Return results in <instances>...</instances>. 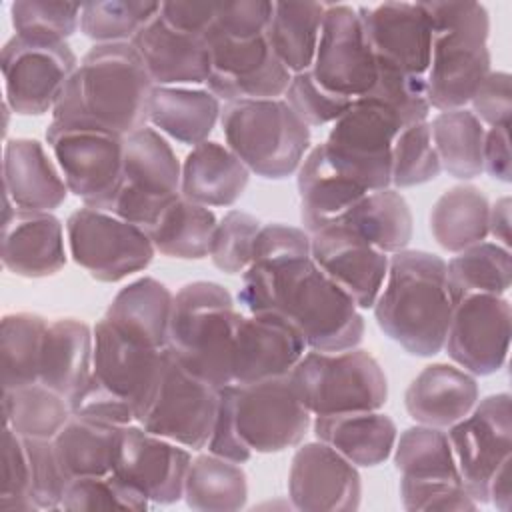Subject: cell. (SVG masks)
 I'll return each instance as SVG.
<instances>
[{
	"instance_id": "6da1fadb",
	"label": "cell",
	"mask_w": 512,
	"mask_h": 512,
	"mask_svg": "<svg viewBox=\"0 0 512 512\" xmlns=\"http://www.w3.org/2000/svg\"><path fill=\"white\" fill-rule=\"evenodd\" d=\"M238 300L248 314L274 312L288 320L310 350H350L364 336L358 306L316 266L304 228L280 222L260 228Z\"/></svg>"
},
{
	"instance_id": "7a4b0ae2",
	"label": "cell",
	"mask_w": 512,
	"mask_h": 512,
	"mask_svg": "<svg viewBox=\"0 0 512 512\" xmlns=\"http://www.w3.org/2000/svg\"><path fill=\"white\" fill-rule=\"evenodd\" d=\"M154 82L130 42L94 44L52 110V122L84 124L128 136L148 122Z\"/></svg>"
},
{
	"instance_id": "3957f363",
	"label": "cell",
	"mask_w": 512,
	"mask_h": 512,
	"mask_svg": "<svg viewBox=\"0 0 512 512\" xmlns=\"http://www.w3.org/2000/svg\"><path fill=\"white\" fill-rule=\"evenodd\" d=\"M452 308L446 262L440 256L400 250L388 260L374 316L380 330L408 354L428 358L444 348Z\"/></svg>"
},
{
	"instance_id": "277c9868",
	"label": "cell",
	"mask_w": 512,
	"mask_h": 512,
	"mask_svg": "<svg viewBox=\"0 0 512 512\" xmlns=\"http://www.w3.org/2000/svg\"><path fill=\"white\" fill-rule=\"evenodd\" d=\"M432 26V58L426 72L430 108H464L492 72L490 16L478 2H420Z\"/></svg>"
},
{
	"instance_id": "5b68a950",
	"label": "cell",
	"mask_w": 512,
	"mask_h": 512,
	"mask_svg": "<svg viewBox=\"0 0 512 512\" xmlns=\"http://www.w3.org/2000/svg\"><path fill=\"white\" fill-rule=\"evenodd\" d=\"M240 318L224 286L208 280L184 284L174 296L166 348L194 376L216 388L228 386Z\"/></svg>"
},
{
	"instance_id": "8992f818",
	"label": "cell",
	"mask_w": 512,
	"mask_h": 512,
	"mask_svg": "<svg viewBox=\"0 0 512 512\" xmlns=\"http://www.w3.org/2000/svg\"><path fill=\"white\" fill-rule=\"evenodd\" d=\"M220 124L228 148L250 172L268 180L298 172L310 148V128L282 98L226 102Z\"/></svg>"
},
{
	"instance_id": "52a82bcc",
	"label": "cell",
	"mask_w": 512,
	"mask_h": 512,
	"mask_svg": "<svg viewBox=\"0 0 512 512\" xmlns=\"http://www.w3.org/2000/svg\"><path fill=\"white\" fill-rule=\"evenodd\" d=\"M290 378L314 416L380 410L388 398L386 374L366 350H312L292 368Z\"/></svg>"
},
{
	"instance_id": "ba28073f",
	"label": "cell",
	"mask_w": 512,
	"mask_h": 512,
	"mask_svg": "<svg viewBox=\"0 0 512 512\" xmlns=\"http://www.w3.org/2000/svg\"><path fill=\"white\" fill-rule=\"evenodd\" d=\"M238 442L258 454H274L298 446L310 428L304 406L290 374L252 384L218 388Z\"/></svg>"
},
{
	"instance_id": "9c48e42d",
	"label": "cell",
	"mask_w": 512,
	"mask_h": 512,
	"mask_svg": "<svg viewBox=\"0 0 512 512\" xmlns=\"http://www.w3.org/2000/svg\"><path fill=\"white\" fill-rule=\"evenodd\" d=\"M182 164L166 138L148 126L124 136L120 184L104 212L150 230L182 196Z\"/></svg>"
},
{
	"instance_id": "30bf717a",
	"label": "cell",
	"mask_w": 512,
	"mask_h": 512,
	"mask_svg": "<svg viewBox=\"0 0 512 512\" xmlns=\"http://www.w3.org/2000/svg\"><path fill=\"white\" fill-rule=\"evenodd\" d=\"M400 118L372 98H356L332 124L324 146L328 160L368 192L390 188L392 146Z\"/></svg>"
},
{
	"instance_id": "8fae6325",
	"label": "cell",
	"mask_w": 512,
	"mask_h": 512,
	"mask_svg": "<svg viewBox=\"0 0 512 512\" xmlns=\"http://www.w3.org/2000/svg\"><path fill=\"white\" fill-rule=\"evenodd\" d=\"M46 142L68 190L84 206L106 210L122 178L124 136L98 126L50 122Z\"/></svg>"
},
{
	"instance_id": "7c38bea8",
	"label": "cell",
	"mask_w": 512,
	"mask_h": 512,
	"mask_svg": "<svg viewBox=\"0 0 512 512\" xmlns=\"http://www.w3.org/2000/svg\"><path fill=\"white\" fill-rule=\"evenodd\" d=\"M72 260L98 282H120L150 266L154 244L146 230L90 206L66 220Z\"/></svg>"
},
{
	"instance_id": "4fadbf2b",
	"label": "cell",
	"mask_w": 512,
	"mask_h": 512,
	"mask_svg": "<svg viewBox=\"0 0 512 512\" xmlns=\"http://www.w3.org/2000/svg\"><path fill=\"white\" fill-rule=\"evenodd\" d=\"M6 104L14 114L40 116L54 110L78 58L68 42H46L12 36L2 46Z\"/></svg>"
},
{
	"instance_id": "5bb4252c",
	"label": "cell",
	"mask_w": 512,
	"mask_h": 512,
	"mask_svg": "<svg viewBox=\"0 0 512 512\" xmlns=\"http://www.w3.org/2000/svg\"><path fill=\"white\" fill-rule=\"evenodd\" d=\"M216 408L218 388L188 372L168 350L158 388L136 424L184 448L202 450L210 440Z\"/></svg>"
},
{
	"instance_id": "9a60e30c",
	"label": "cell",
	"mask_w": 512,
	"mask_h": 512,
	"mask_svg": "<svg viewBox=\"0 0 512 512\" xmlns=\"http://www.w3.org/2000/svg\"><path fill=\"white\" fill-rule=\"evenodd\" d=\"M448 440L462 484L474 502L488 504V486L496 470L512 458V408L510 394H490L456 424Z\"/></svg>"
},
{
	"instance_id": "2e32d148",
	"label": "cell",
	"mask_w": 512,
	"mask_h": 512,
	"mask_svg": "<svg viewBox=\"0 0 512 512\" xmlns=\"http://www.w3.org/2000/svg\"><path fill=\"white\" fill-rule=\"evenodd\" d=\"M210 52L208 90L224 102L284 96L292 72L278 60L266 34L250 40L228 38L214 28L206 34Z\"/></svg>"
},
{
	"instance_id": "e0dca14e",
	"label": "cell",
	"mask_w": 512,
	"mask_h": 512,
	"mask_svg": "<svg viewBox=\"0 0 512 512\" xmlns=\"http://www.w3.org/2000/svg\"><path fill=\"white\" fill-rule=\"evenodd\" d=\"M310 72L324 90L348 100L362 98L374 86L378 62L356 8L326 4Z\"/></svg>"
},
{
	"instance_id": "ac0fdd59",
	"label": "cell",
	"mask_w": 512,
	"mask_h": 512,
	"mask_svg": "<svg viewBox=\"0 0 512 512\" xmlns=\"http://www.w3.org/2000/svg\"><path fill=\"white\" fill-rule=\"evenodd\" d=\"M190 462L192 456L184 446L160 438L140 424L118 428L112 474L140 492L148 502H178L184 496Z\"/></svg>"
},
{
	"instance_id": "d6986e66",
	"label": "cell",
	"mask_w": 512,
	"mask_h": 512,
	"mask_svg": "<svg viewBox=\"0 0 512 512\" xmlns=\"http://www.w3.org/2000/svg\"><path fill=\"white\" fill-rule=\"evenodd\" d=\"M510 302L494 294H470L454 302L444 348L472 376L498 372L510 346Z\"/></svg>"
},
{
	"instance_id": "ffe728a7",
	"label": "cell",
	"mask_w": 512,
	"mask_h": 512,
	"mask_svg": "<svg viewBox=\"0 0 512 512\" xmlns=\"http://www.w3.org/2000/svg\"><path fill=\"white\" fill-rule=\"evenodd\" d=\"M168 360V348H144L118 334L106 318L94 326L92 378L134 412V422L146 412Z\"/></svg>"
},
{
	"instance_id": "44dd1931",
	"label": "cell",
	"mask_w": 512,
	"mask_h": 512,
	"mask_svg": "<svg viewBox=\"0 0 512 512\" xmlns=\"http://www.w3.org/2000/svg\"><path fill=\"white\" fill-rule=\"evenodd\" d=\"M288 496L304 512H352L362 498L360 474L352 462L324 442H308L292 456Z\"/></svg>"
},
{
	"instance_id": "7402d4cb",
	"label": "cell",
	"mask_w": 512,
	"mask_h": 512,
	"mask_svg": "<svg viewBox=\"0 0 512 512\" xmlns=\"http://www.w3.org/2000/svg\"><path fill=\"white\" fill-rule=\"evenodd\" d=\"M310 256L358 308H372L388 274V256L336 222L310 234Z\"/></svg>"
},
{
	"instance_id": "603a6c76",
	"label": "cell",
	"mask_w": 512,
	"mask_h": 512,
	"mask_svg": "<svg viewBox=\"0 0 512 512\" xmlns=\"http://www.w3.org/2000/svg\"><path fill=\"white\" fill-rule=\"evenodd\" d=\"M300 332L274 312L242 316L232 346V384L288 376L306 352Z\"/></svg>"
},
{
	"instance_id": "cb8c5ba5",
	"label": "cell",
	"mask_w": 512,
	"mask_h": 512,
	"mask_svg": "<svg viewBox=\"0 0 512 512\" xmlns=\"http://www.w3.org/2000/svg\"><path fill=\"white\" fill-rule=\"evenodd\" d=\"M378 60L426 76L432 58V26L420 2H384L356 8Z\"/></svg>"
},
{
	"instance_id": "d4e9b609",
	"label": "cell",
	"mask_w": 512,
	"mask_h": 512,
	"mask_svg": "<svg viewBox=\"0 0 512 512\" xmlns=\"http://www.w3.org/2000/svg\"><path fill=\"white\" fill-rule=\"evenodd\" d=\"M2 264L22 278H46L66 264L64 228L52 212L12 208L4 194Z\"/></svg>"
},
{
	"instance_id": "484cf974",
	"label": "cell",
	"mask_w": 512,
	"mask_h": 512,
	"mask_svg": "<svg viewBox=\"0 0 512 512\" xmlns=\"http://www.w3.org/2000/svg\"><path fill=\"white\" fill-rule=\"evenodd\" d=\"M140 54L154 86L206 84L210 52L206 38L168 26L160 12L130 42Z\"/></svg>"
},
{
	"instance_id": "4316f807",
	"label": "cell",
	"mask_w": 512,
	"mask_h": 512,
	"mask_svg": "<svg viewBox=\"0 0 512 512\" xmlns=\"http://www.w3.org/2000/svg\"><path fill=\"white\" fill-rule=\"evenodd\" d=\"M2 172L4 194L18 210L52 212L70 192L44 146L32 138L6 140Z\"/></svg>"
},
{
	"instance_id": "83f0119b",
	"label": "cell",
	"mask_w": 512,
	"mask_h": 512,
	"mask_svg": "<svg viewBox=\"0 0 512 512\" xmlns=\"http://www.w3.org/2000/svg\"><path fill=\"white\" fill-rule=\"evenodd\" d=\"M368 190L340 172L326 156L324 146H314L298 168L300 220L308 234L342 220V216Z\"/></svg>"
},
{
	"instance_id": "f1b7e54d",
	"label": "cell",
	"mask_w": 512,
	"mask_h": 512,
	"mask_svg": "<svg viewBox=\"0 0 512 512\" xmlns=\"http://www.w3.org/2000/svg\"><path fill=\"white\" fill-rule=\"evenodd\" d=\"M478 402L472 374L450 364L426 366L406 388L404 404L412 420L432 428H450Z\"/></svg>"
},
{
	"instance_id": "f546056e",
	"label": "cell",
	"mask_w": 512,
	"mask_h": 512,
	"mask_svg": "<svg viewBox=\"0 0 512 512\" xmlns=\"http://www.w3.org/2000/svg\"><path fill=\"white\" fill-rule=\"evenodd\" d=\"M174 294L156 278L144 276L124 286L104 318L132 344L162 350L168 346Z\"/></svg>"
},
{
	"instance_id": "4dcf8cb0",
	"label": "cell",
	"mask_w": 512,
	"mask_h": 512,
	"mask_svg": "<svg viewBox=\"0 0 512 512\" xmlns=\"http://www.w3.org/2000/svg\"><path fill=\"white\" fill-rule=\"evenodd\" d=\"M250 170L224 144L206 140L186 154L182 162L180 194L200 206H232L240 200Z\"/></svg>"
},
{
	"instance_id": "1f68e13d",
	"label": "cell",
	"mask_w": 512,
	"mask_h": 512,
	"mask_svg": "<svg viewBox=\"0 0 512 512\" xmlns=\"http://www.w3.org/2000/svg\"><path fill=\"white\" fill-rule=\"evenodd\" d=\"M94 330L82 320L60 318L48 324L38 382L70 400L90 378Z\"/></svg>"
},
{
	"instance_id": "d6a6232c",
	"label": "cell",
	"mask_w": 512,
	"mask_h": 512,
	"mask_svg": "<svg viewBox=\"0 0 512 512\" xmlns=\"http://www.w3.org/2000/svg\"><path fill=\"white\" fill-rule=\"evenodd\" d=\"M314 434L348 462L364 468L382 464L398 438L394 420L378 410L316 416Z\"/></svg>"
},
{
	"instance_id": "836d02e7",
	"label": "cell",
	"mask_w": 512,
	"mask_h": 512,
	"mask_svg": "<svg viewBox=\"0 0 512 512\" xmlns=\"http://www.w3.org/2000/svg\"><path fill=\"white\" fill-rule=\"evenodd\" d=\"M220 100L206 88L154 86L148 102V122L170 138L196 146L206 142L220 120Z\"/></svg>"
},
{
	"instance_id": "e575fe53",
	"label": "cell",
	"mask_w": 512,
	"mask_h": 512,
	"mask_svg": "<svg viewBox=\"0 0 512 512\" xmlns=\"http://www.w3.org/2000/svg\"><path fill=\"white\" fill-rule=\"evenodd\" d=\"M368 244L384 254L406 250L412 240V212L396 188L364 194L340 220Z\"/></svg>"
},
{
	"instance_id": "d590c367",
	"label": "cell",
	"mask_w": 512,
	"mask_h": 512,
	"mask_svg": "<svg viewBox=\"0 0 512 512\" xmlns=\"http://www.w3.org/2000/svg\"><path fill=\"white\" fill-rule=\"evenodd\" d=\"M490 202L476 186L462 184L446 190L432 206L430 232L440 248L458 254L488 236Z\"/></svg>"
},
{
	"instance_id": "8d00e7d4",
	"label": "cell",
	"mask_w": 512,
	"mask_h": 512,
	"mask_svg": "<svg viewBox=\"0 0 512 512\" xmlns=\"http://www.w3.org/2000/svg\"><path fill=\"white\" fill-rule=\"evenodd\" d=\"M118 428L120 426L98 418L80 414L70 416L62 430L52 438L56 456L68 480L112 474Z\"/></svg>"
},
{
	"instance_id": "74e56055",
	"label": "cell",
	"mask_w": 512,
	"mask_h": 512,
	"mask_svg": "<svg viewBox=\"0 0 512 512\" xmlns=\"http://www.w3.org/2000/svg\"><path fill=\"white\" fill-rule=\"evenodd\" d=\"M326 4L274 2L266 38L278 60L292 72L310 70L320 40Z\"/></svg>"
},
{
	"instance_id": "f35d334b",
	"label": "cell",
	"mask_w": 512,
	"mask_h": 512,
	"mask_svg": "<svg viewBox=\"0 0 512 512\" xmlns=\"http://www.w3.org/2000/svg\"><path fill=\"white\" fill-rule=\"evenodd\" d=\"M192 510L232 512L246 506L248 480L238 462L214 454H200L190 462L184 496Z\"/></svg>"
},
{
	"instance_id": "ab89813d",
	"label": "cell",
	"mask_w": 512,
	"mask_h": 512,
	"mask_svg": "<svg viewBox=\"0 0 512 512\" xmlns=\"http://www.w3.org/2000/svg\"><path fill=\"white\" fill-rule=\"evenodd\" d=\"M430 134L440 166L450 176L470 180L484 172L482 146L486 128L472 110L458 108L440 112L430 122Z\"/></svg>"
},
{
	"instance_id": "60d3db41",
	"label": "cell",
	"mask_w": 512,
	"mask_h": 512,
	"mask_svg": "<svg viewBox=\"0 0 512 512\" xmlns=\"http://www.w3.org/2000/svg\"><path fill=\"white\" fill-rule=\"evenodd\" d=\"M216 224L212 210L180 196L148 230V236L154 250L164 256L200 260L210 254Z\"/></svg>"
},
{
	"instance_id": "b9f144b4",
	"label": "cell",
	"mask_w": 512,
	"mask_h": 512,
	"mask_svg": "<svg viewBox=\"0 0 512 512\" xmlns=\"http://www.w3.org/2000/svg\"><path fill=\"white\" fill-rule=\"evenodd\" d=\"M446 278L452 302L470 294L502 296L512 282L510 250L498 242L474 244L446 264Z\"/></svg>"
},
{
	"instance_id": "7bdbcfd3",
	"label": "cell",
	"mask_w": 512,
	"mask_h": 512,
	"mask_svg": "<svg viewBox=\"0 0 512 512\" xmlns=\"http://www.w3.org/2000/svg\"><path fill=\"white\" fill-rule=\"evenodd\" d=\"M4 422L24 438L52 440L70 420V402L42 382L2 392Z\"/></svg>"
},
{
	"instance_id": "ee69618b",
	"label": "cell",
	"mask_w": 512,
	"mask_h": 512,
	"mask_svg": "<svg viewBox=\"0 0 512 512\" xmlns=\"http://www.w3.org/2000/svg\"><path fill=\"white\" fill-rule=\"evenodd\" d=\"M46 330V318L34 312H14L2 318V390H12L38 382Z\"/></svg>"
},
{
	"instance_id": "f6af8a7d",
	"label": "cell",
	"mask_w": 512,
	"mask_h": 512,
	"mask_svg": "<svg viewBox=\"0 0 512 512\" xmlns=\"http://www.w3.org/2000/svg\"><path fill=\"white\" fill-rule=\"evenodd\" d=\"M394 466L402 480L462 482L448 434L442 428L424 424L406 428L394 444Z\"/></svg>"
},
{
	"instance_id": "bcb514c9",
	"label": "cell",
	"mask_w": 512,
	"mask_h": 512,
	"mask_svg": "<svg viewBox=\"0 0 512 512\" xmlns=\"http://www.w3.org/2000/svg\"><path fill=\"white\" fill-rule=\"evenodd\" d=\"M160 12V2L100 0L82 4L80 30L94 44L132 42Z\"/></svg>"
},
{
	"instance_id": "7dc6e473",
	"label": "cell",
	"mask_w": 512,
	"mask_h": 512,
	"mask_svg": "<svg viewBox=\"0 0 512 512\" xmlns=\"http://www.w3.org/2000/svg\"><path fill=\"white\" fill-rule=\"evenodd\" d=\"M376 62V82L364 96L390 108L400 118L404 128L428 120L430 102L426 76L406 72L378 58Z\"/></svg>"
},
{
	"instance_id": "c3c4849f",
	"label": "cell",
	"mask_w": 512,
	"mask_h": 512,
	"mask_svg": "<svg viewBox=\"0 0 512 512\" xmlns=\"http://www.w3.org/2000/svg\"><path fill=\"white\" fill-rule=\"evenodd\" d=\"M442 166L432 144L430 122H418L400 130L392 146L390 184L394 188H410L426 184L440 174Z\"/></svg>"
},
{
	"instance_id": "681fc988",
	"label": "cell",
	"mask_w": 512,
	"mask_h": 512,
	"mask_svg": "<svg viewBox=\"0 0 512 512\" xmlns=\"http://www.w3.org/2000/svg\"><path fill=\"white\" fill-rule=\"evenodd\" d=\"M82 4L56 0H18L10 4V18L16 36L66 42L80 26Z\"/></svg>"
},
{
	"instance_id": "f907efd6",
	"label": "cell",
	"mask_w": 512,
	"mask_h": 512,
	"mask_svg": "<svg viewBox=\"0 0 512 512\" xmlns=\"http://www.w3.org/2000/svg\"><path fill=\"white\" fill-rule=\"evenodd\" d=\"M148 500L118 476L72 478L60 502V510H132L142 512Z\"/></svg>"
},
{
	"instance_id": "816d5d0a",
	"label": "cell",
	"mask_w": 512,
	"mask_h": 512,
	"mask_svg": "<svg viewBox=\"0 0 512 512\" xmlns=\"http://www.w3.org/2000/svg\"><path fill=\"white\" fill-rule=\"evenodd\" d=\"M260 222L248 212L230 210L216 224L210 258L214 266L226 274H240L252 262V252L256 236L260 232Z\"/></svg>"
},
{
	"instance_id": "f5cc1de1",
	"label": "cell",
	"mask_w": 512,
	"mask_h": 512,
	"mask_svg": "<svg viewBox=\"0 0 512 512\" xmlns=\"http://www.w3.org/2000/svg\"><path fill=\"white\" fill-rule=\"evenodd\" d=\"M38 510L30 486V462L24 438L10 426L2 434V488L0 512H34Z\"/></svg>"
},
{
	"instance_id": "db71d44e",
	"label": "cell",
	"mask_w": 512,
	"mask_h": 512,
	"mask_svg": "<svg viewBox=\"0 0 512 512\" xmlns=\"http://www.w3.org/2000/svg\"><path fill=\"white\" fill-rule=\"evenodd\" d=\"M284 100L308 128L334 124L352 104V100L324 90L310 70L292 74Z\"/></svg>"
},
{
	"instance_id": "11a10c76",
	"label": "cell",
	"mask_w": 512,
	"mask_h": 512,
	"mask_svg": "<svg viewBox=\"0 0 512 512\" xmlns=\"http://www.w3.org/2000/svg\"><path fill=\"white\" fill-rule=\"evenodd\" d=\"M24 446L30 462L32 498L38 510H60L70 480L60 466L54 442L46 438H24Z\"/></svg>"
},
{
	"instance_id": "9f6ffc18",
	"label": "cell",
	"mask_w": 512,
	"mask_h": 512,
	"mask_svg": "<svg viewBox=\"0 0 512 512\" xmlns=\"http://www.w3.org/2000/svg\"><path fill=\"white\" fill-rule=\"evenodd\" d=\"M400 500L410 512L430 510H476L478 504L460 480L412 482L400 478Z\"/></svg>"
},
{
	"instance_id": "6f0895ef",
	"label": "cell",
	"mask_w": 512,
	"mask_h": 512,
	"mask_svg": "<svg viewBox=\"0 0 512 512\" xmlns=\"http://www.w3.org/2000/svg\"><path fill=\"white\" fill-rule=\"evenodd\" d=\"M272 12H274V2H266V0H242L232 4H218L216 20L212 28L234 40H250L266 34Z\"/></svg>"
},
{
	"instance_id": "680465c9",
	"label": "cell",
	"mask_w": 512,
	"mask_h": 512,
	"mask_svg": "<svg viewBox=\"0 0 512 512\" xmlns=\"http://www.w3.org/2000/svg\"><path fill=\"white\" fill-rule=\"evenodd\" d=\"M472 114L490 128L494 126H510L512 116V90H510V74L502 70H492L484 82L474 92Z\"/></svg>"
},
{
	"instance_id": "91938a15",
	"label": "cell",
	"mask_w": 512,
	"mask_h": 512,
	"mask_svg": "<svg viewBox=\"0 0 512 512\" xmlns=\"http://www.w3.org/2000/svg\"><path fill=\"white\" fill-rule=\"evenodd\" d=\"M218 4L208 2H160V18L182 32L202 36L212 30Z\"/></svg>"
},
{
	"instance_id": "94428289",
	"label": "cell",
	"mask_w": 512,
	"mask_h": 512,
	"mask_svg": "<svg viewBox=\"0 0 512 512\" xmlns=\"http://www.w3.org/2000/svg\"><path fill=\"white\" fill-rule=\"evenodd\" d=\"M510 126H494L488 128L484 134V146H482V166L484 170L508 184L512 170H510Z\"/></svg>"
},
{
	"instance_id": "6125c7cd",
	"label": "cell",
	"mask_w": 512,
	"mask_h": 512,
	"mask_svg": "<svg viewBox=\"0 0 512 512\" xmlns=\"http://www.w3.org/2000/svg\"><path fill=\"white\" fill-rule=\"evenodd\" d=\"M488 234H492L500 246L510 250V198L508 196L498 198L490 206Z\"/></svg>"
},
{
	"instance_id": "be15d7a7",
	"label": "cell",
	"mask_w": 512,
	"mask_h": 512,
	"mask_svg": "<svg viewBox=\"0 0 512 512\" xmlns=\"http://www.w3.org/2000/svg\"><path fill=\"white\" fill-rule=\"evenodd\" d=\"M510 466H512V458L506 460L496 474L490 480L488 486V502H492L500 512H510L512 508V496H510Z\"/></svg>"
}]
</instances>
